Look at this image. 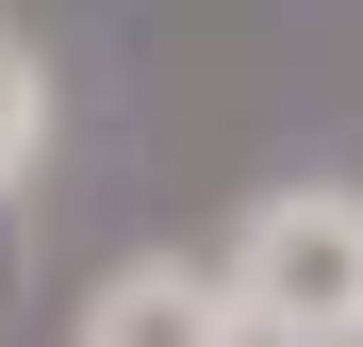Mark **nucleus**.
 I'll return each instance as SVG.
<instances>
[{
	"label": "nucleus",
	"instance_id": "obj_1",
	"mask_svg": "<svg viewBox=\"0 0 363 347\" xmlns=\"http://www.w3.org/2000/svg\"><path fill=\"white\" fill-rule=\"evenodd\" d=\"M215 281L248 347H363V182H264L231 215Z\"/></svg>",
	"mask_w": 363,
	"mask_h": 347
},
{
	"label": "nucleus",
	"instance_id": "obj_3",
	"mask_svg": "<svg viewBox=\"0 0 363 347\" xmlns=\"http://www.w3.org/2000/svg\"><path fill=\"white\" fill-rule=\"evenodd\" d=\"M33 165H50V50L0 17V199H17Z\"/></svg>",
	"mask_w": 363,
	"mask_h": 347
},
{
	"label": "nucleus",
	"instance_id": "obj_2",
	"mask_svg": "<svg viewBox=\"0 0 363 347\" xmlns=\"http://www.w3.org/2000/svg\"><path fill=\"white\" fill-rule=\"evenodd\" d=\"M67 347H248V331H231V281H215L199 248H133V265L83 281Z\"/></svg>",
	"mask_w": 363,
	"mask_h": 347
}]
</instances>
